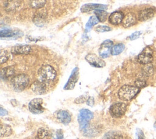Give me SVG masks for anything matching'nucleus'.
<instances>
[{
	"label": "nucleus",
	"mask_w": 156,
	"mask_h": 139,
	"mask_svg": "<svg viewBox=\"0 0 156 139\" xmlns=\"http://www.w3.org/2000/svg\"><path fill=\"white\" fill-rule=\"evenodd\" d=\"M140 91V88L136 86L125 85L121 87L118 93V97L120 99L125 101L132 99Z\"/></svg>",
	"instance_id": "f257e3e1"
},
{
	"label": "nucleus",
	"mask_w": 156,
	"mask_h": 139,
	"mask_svg": "<svg viewBox=\"0 0 156 139\" xmlns=\"http://www.w3.org/2000/svg\"><path fill=\"white\" fill-rule=\"evenodd\" d=\"M38 76L40 80L46 84L49 83L55 78L56 71L54 68L50 65H43L38 71Z\"/></svg>",
	"instance_id": "f03ea898"
},
{
	"label": "nucleus",
	"mask_w": 156,
	"mask_h": 139,
	"mask_svg": "<svg viewBox=\"0 0 156 139\" xmlns=\"http://www.w3.org/2000/svg\"><path fill=\"white\" fill-rule=\"evenodd\" d=\"M29 80V77L27 74H20L11 79V84L15 91L21 92L27 87Z\"/></svg>",
	"instance_id": "7ed1b4c3"
},
{
	"label": "nucleus",
	"mask_w": 156,
	"mask_h": 139,
	"mask_svg": "<svg viewBox=\"0 0 156 139\" xmlns=\"http://www.w3.org/2000/svg\"><path fill=\"white\" fill-rule=\"evenodd\" d=\"M93 118V113L87 109H82L79 111L77 116V121L79 124V129L81 131L90 124L91 119Z\"/></svg>",
	"instance_id": "20e7f679"
},
{
	"label": "nucleus",
	"mask_w": 156,
	"mask_h": 139,
	"mask_svg": "<svg viewBox=\"0 0 156 139\" xmlns=\"http://www.w3.org/2000/svg\"><path fill=\"white\" fill-rule=\"evenodd\" d=\"M138 62L143 65L151 63L153 60V51L149 47H146L137 56Z\"/></svg>",
	"instance_id": "39448f33"
},
{
	"label": "nucleus",
	"mask_w": 156,
	"mask_h": 139,
	"mask_svg": "<svg viewBox=\"0 0 156 139\" xmlns=\"http://www.w3.org/2000/svg\"><path fill=\"white\" fill-rule=\"evenodd\" d=\"M127 110V105L123 102H117L112 105L110 107L109 112L110 115L115 118L122 116Z\"/></svg>",
	"instance_id": "423d86ee"
},
{
	"label": "nucleus",
	"mask_w": 156,
	"mask_h": 139,
	"mask_svg": "<svg viewBox=\"0 0 156 139\" xmlns=\"http://www.w3.org/2000/svg\"><path fill=\"white\" fill-rule=\"evenodd\" d=\"M43 99L41 98H34L31 100L28 105L29 111L34 114H40L44 112V109L42 106Z\"/></svg>",
	"instance_id": "0eeeda50"
},
{
	"label": "nucleus",
	"mask_w": 156,
	"mask_h": 139,
	"mask_svg": "<svg viewBox=\"0 0 156 139\" xmlns=\"http://www.w3.org/2000/svg\"><path fill=\"white\" fill-rule=\"evenodd\" d=\"M113 41L110 40L104 41L99 49V54L102 59H105L109 57L111 54V49L113 46Z\"/></svg>",
	"instance_id": "6e6552de"
},
{
	"label": "nucleus",
	"mask_w": 156,
	"mask_h": 139,
	"mask_svg": "<svg viewBox=\"0 0 156 139\" xmlns=\"http://www.w3.org/2000/svg\"><path fill=\"white\" fill-rule=\"evenodd\" d=\"M85 60L92 66L96 68H102L105 66V62L94 54H88L85 56Z\"/></svg>",
	"instance_id": "1a4fd4ad"
},
{
	"label": "nucleus",
	"mask_w": 156,
	"mask_h": 139,
	"mask_svg": "<svg viewBox=\"0 0 156 139\" xmlns=\"http://www.w3.org/2000/svg\"><path fill=\"white\" fill-rule=\"evenodd\" d=\"M156 9L153 7H147L141 10L138 14V19L140 21H145L153 18L155 14Z\"/></svg>",
	"instance_id": "9d476101"
},
{
	"label": "nucleus",
	"mask_w": 156,
	"mask_h": 139,
	"mask_svg": "<svg viewBox=\"0 0 156 139\" xmlns=\"http://www.w3.org/2000/svg\"><path fill=\"white\" fill-rule=\"evenodd\" d=\"M57 119L63 124H68L71 121V113L66 110H60L55 113Z\"/></svg>",
	"instance_id": "9b49d317"
},
{
	"label": "nucleus",
	"mask_w": 156,
	"mask_h": 139,
	"mask_svg": "<svg viewBox=\"0 0 156 139\" xmlns=\"http://www.w3.org/2000/svg\"><path fill=\"white\" fill-rule=\"evenodd\" d=\"M47 18V12L46 11L40 10L37 12L34 18H33V22L38 27L43 26L46 22Z\"/></svg>",
	"instance_id": "f8f14e48"
},
{
	"label": "nucleus",
	"mask_w": 156,
	"mask_h": 139,
	"mask_svg": "<svg viewBox=\"0 0 156 139\" xmlns=\"http://www.w3.org/2000/svg\"><path fill=\"white\" fill-rule=\"evenodd\" d=\"M79 77V69L76 67L72 71L69 78L64 87L65 90H72L74 88Z\"/></svg>",
	"instance_id": "ddd939ff"
},
{
	"label": "nucleus",
	"mask_w": 156,
	"mask_h": 139,
	"mask_svg": "<svg viewBox=\"0 0 156 139\" xmlns=\"http://www.w3.org/2000/svg\"><path fill=\"white\" fill-rule=\"evenodd\" d=\"M23 34H20L19 30H13L9 29H5L4 30H1V38L2 39H16L19 37H21Z\"/></svg>",
	"instance_id": "4468645a"
},
{
	"label": "nucleus",
	"mask_w": 156,
	"mask_h": 139,
	"mask_svg": "<svg viewBox=\"0 0 156 139\" xmlns=\"http://www.w3.org/2000/svg\"><path fill=\"white\" fill-rule=\"evenodd\" d=\"M31 90L34 93L37 94H42L46 91V83L38 80L32 83L31 85Z\"/></svg>",
	"instance_id": "2eb2a0df"
},
{
	"label": "nucleus",
	"mask_w": 156,
	"mask_h": 139,
	"mask_svg": "<svg viewBox=\"0 0 156 139\" xmlns=\"http://www.w3.org/2000/svg\"><path fill=\"white\" fill-rule=\"evenodd\" d=\"M31 51V47L28 45H20L13 46L11 52L14 54H27Z\"/></svg>",
	"instance_id": "dca6fc26"
},
{
	"label": "nucleus",
	"mask_w": 156,
	"mask_h": 139,
	"mask_svg": "<svg viewBox=\"0 0 156 139\" xmlns=\"http://www.w3.org/2000/svg\"><path fill=\"white\" fill-rule=\"evenodd\" d=\"M124 16V14L122 12L115 11L109 15L108 21L113 25H118L122 23Z\"/></svg>",
	"instance_id": "f3484780"
},
{
	"label": "nucleus",
	"mask_w": 156,
	"mask_h": 139,
	"mask_svg": "<svg viewBox=\"0 0 156 139\" xmlns=\"http://www.w3.org/2000/svg\"><path fill=\"white\" fill-rule=\"evenodd\" d=\"M136 23V17L133 13H129L126 14L122 20V25L123 27L127 28L130 27Z\"/></svg>",
	"instance_id": "a211bd4d"
},
{
	"label": "nucleus",
	"mask_w": 156,
	"mask_h": 139,
	"mask_svg": "<svg viewBox=\"0 0 156 139\" xmlns=\"http://www.w3.org/2000/svg\"><path fill=\"white\" fill-rule=\"evenodd\" d=\"M107 8L106 5L99 4H87L82 6L81 12H88L92 10H105Z\"/></svg>",
	"instance_id": "6ab92c4d"
},
{
	"label": "nucleus",
	"mask_w": 156,
	"mask_h": 139,
	"mask_svg": "<svg viewBox=\"0 0 156 139\" xmlns=\"http://www.w3.org/2000/svg\"><path fill=\"white\" fill-rule=\"evenodd\" d=\"M83 135L87 137H94L99 135L100 131L98 127L95 126L88 125L85 129L81 130Z\"/></svg>",
	"instance_id": "aec40b11"
},
{
	"label": "nucleus",
	"mask_w": 156,
	"mask_h": 139,
	"mask_svg": "<svg viewBox=\"0 0 156 139\" xmlns=\"http://www.w3.org/2000/svg\"><path fill=\"white\" fill-rule=\"evenodd\" d=\"M15 70L13 66H7L3 68L1 70V78L3 80H8L12 79L15 76Z\"/></svg>",
	"instance_id": "412c9836"
},
{
	"label": "nucleus",
	"mask_w": 156,
	"mask_h": 139,
	"mask_svg": "<svg viewBox=\"0 0 156 139\" xmlns=\"http://www.w3.org/2000/svg\"><path fill=\"white\" fill-rule=\"evenodd\" d=\"M19 5V0H7L4 3V9L7 12H11L16 10Z\"/></svg>",
	"instance_id": "4be33fe9"
},
{
	"label": "nucleus",
	"mask_w": 156,
	"mask_h": 139,
	"mask_svg": "<svg viewBox=\"0 0 156 139\" xmlns=\"http://www.w3.org/2000/svg\"><path fill=\"white\" fill-rule=\"evenodd\" d=\"M122 137L119 131L110 130L104 134L102 139H122Z\"/></svg>",
	"instance_id": "5701e85b"
},
{
	"label": "nucleus",
	"mask_w": 156,
	"mask_h": 139,
	"mask_svg": "<svg viewBox=\"0 0 156 139\" xmlns=\"http://www.w3.org/2000/svg\"><path fill=\"white\" fill-rule=\"evenodd\" d=\"M37 137L39 139H50L51 137V134L48 129L41 127L37 130Z\"/></svg>",
	"instance_id": "b1692460"
},
{
	"label": "nucleus",
	"mask_w": 156,
	"mask_h": 139,
	"mask_svg": "<svg viewBox=\"0 0 156 139\" xmlns=\"http://www.w3.org/2000/svg\"><path fill=\"white\" fill-rule=\"evenodd\" d=\"M12 134V127L6 124H2L1 126V137H6Z\"/></svg>",
	"instance_id": "393cba45"
},
{
	"label": "nucleus",
	"mask_w": 156,
	"mask_h": 139,
	"mask_svg": "<svg viewBox=\"0 0 156 139\" xmlns=\"http://www.w3.org/2000/svg\"><path fill=\"white\" fill-rule=\"evenodd\" d=\"M46 2V0H29V5L34 9L43 8Z\"/></svg>",
	"instance_id": "a878e982"
},
{
	"label": "nucleus",
	"mask_w": 156,
	"mask_h": 139,
	"mask_svg": "<svg viewBox=\"0 0 156 139\" xmlns=\"http://www.w3.org/2000/svg\"><path fill=\"white\" fill-rule=\"evenodd\" d=\"M125 49V45L122 43H118L112 46L111 49V54L112 55H116L121 54Z\"/></svg>",
	"instance_id": "bb28decb"
},
{
	"label": "nucleus",
	"mask_w": 156,
	"mask_h": 139,
	"mask_svg": "<svg viewBox=\"0 0 156 139\" xmlns=\"http://www.w3.org/2000/svg\"><path fill=\"white\" fill-rule=\"evenodd\" d=\"M144 66L143 68V75L146 77H147L154 74V69L153 65L151 63L144 65Z\"/></svg>",
	"instance_id": "cd10ccee"
},
{
	"label": "nucleus",
	"mask_w": 156,
	"mask_h": 139,
	"mask_svg": "<svg viewBox=\"0 0 156 139\" xmlns=\"http://www.w3.org/2000/svg\"><path fill=\"white\" fill-rule=\"evenodd\" d=\"M96 16L98 18L100 22H104L107 19L108 13L104 10H97L94 11Z\"/></svg>",
	"instance_id": "c85d7f7f"
},
{
	"label": "nucleus",
	"mask_w": 156,
	"mask_h": 139,
	"mask_svg": "<svg viewBox=\"0 0 156 139\" xmlns=\"http://www.w3.org/2000/svg\"><path fill=\"white\" fill-rule=\"evenodd\" d=\"M99 20L98 19V18L96 16H91L89 18L88 22L86 24V26H85L86 30H89L92 26L97 24L99 23Z\"/></svg>",
	"instance_id": "c756f323"
},
{
	"label": "nucleus",
	"mask_w": 156,
	"mask_h": 139,
	"mask_svg": "<svg viewBox=\"0 0 156 139\" xmlns=\"http://www.w3.org/2000/svg\"><path fill=\"white\" fill-rule=\"evenodd\" d=\"M145 78H146V77L143 75L142 77H139L138 79H137L135 81V86H136V87H138L140 89L146 87L147 84H146V81Z\"/></svg>",
	"instance_id": "7c9ffc66"
},
{
	"label": "nucleus",
	"mask_w": 156,
	"mask_h": 139,
	"mask_svg": "<svg viewBox=\"0 0 156 139\" xmlns=\"http://www.w3.org/2000/svg\"><path fill=\"white\" fill-rule=\"evenodd\" d=\"M9 59V53L6 50H1L0 54V62L1 64L6 62Z\"/></svg>",
	"instance_id": "2f4dec72"
},
{
	"label": "nucleus",
	"mask_w": 156,
	"mask_h": 139,
	"mask_svg": "<svg viewBox=\"0 0 156 139\" xmlns=\"http://www.w3.org/2000/svg\"><path fill=\"white\" fill-rule=\"evenodd\" d=\"M112 30L111 27L107 26H102V25H99L98 26L96 27V30L98 32H108Z\"/></svg>",
	"instance_id": "473e14b6"
},
{
	"label": "nucleus",
	"mask_w": 156,
	"mask_h": 139,
	"mask_svg": "<svg viewBox=\"0 0 156 139\" xmlns=\"http://www.w3.org/2000/svg\"><path fill=\"white\" fill-rule=\"evenodd\" d=\"M88 97H87V96L86 95H81L80 96H79L78 98H76L74 100V102L76 104H82L85 102V101H87V99Z\"/></svg>",
	"instance_id": "72a5a7b5"
},
{
	"label": "nucleus",
	"mask_w": 156,
	"mask_h": 139,
	"mask_svg": "<svg viewBox=\"0 0 156 139\" xmlns=\"http://www.w3.org/2000/svg\"><path fill=\"white\" fill-rule=\"evenodd\" d=\"M53 139H64L63 132L62 129H58L55 132Z\"/></svg>",
	"instance_id": "f704fd0d"
},
{
	"label": "nucleus",
	"mask_w": 156,
	"mask_h": 139,
	"mask_svg": "<svg viewBox=\"0 0 156 139\" xmlns=\"http://www.w3.org/2000/svg\"><path fill=\"white\" fill-rule=\"evenodd\" d=\"M136 139H145L144 133L140 129H137L136 130Z\"/></svg>",
	"instance_id": "c9c22d12"
},
{
	"label": "nucleus",
	"mask_w": 156,
	"mask_h": 139,
	"mask_svg": "<svg viewBox=\"0 0 156 139\" xmlns=\"http://www.w3.org/2000/svg\"><path fill=\"white\" fill-rule=\"evenodd\" d=\"M141 35V31H136V32H133V34H132L129 36V39H130V40H136V39L138 38Z\"/></svg>",
	"instance_id": "e433bc0d"
},
{
	"label": "nucleus",
	"mask_w": 156,
	"mask_h": 139,
	"mask_svg": "<svg viewBox=\"0 0 156 139\" xmlns=\"http://www.w3.org/2000/svg\"><path fill=\"white\" fill-rule=\"evenodd\" d=\"M87 104L90 107H93L94 104V98L91 96H89L87 100Z\"/></svg>",
	"instance_id": "4c0bfd02"
},
{
	"label": "nucleus",
	"mask_w": 156,
	"mask_h": 139,
	"mask_svg": "<svg viewBox=\"0 0 156 139\" xmlns=\"http://www.w3.org/2000/svg\"><path fill=\"white\" fill-rule=\"evenodd\" d=\"M8 114V112L7 111V110L3 109L2 107H1L0 108V115L1 116H4V115H7Z\"/></svg>",
	"instance_id": "58836bf2"
},
{
	"label": "nucleus",
	"mask_w": 156,
	"mask_h": 139,
	"mask_svg": "<svg viewBox=\"0 0 156 139\" xmlns=\"http://www.w3.org/2000/svg\"><path fill=\"white\" fill-rule=\"evenodd\" d=\"M33 139H39V138H38V137L36 136V137H34Z\"/></svg>",
	"instance_id": "ea45409f"
}]
</instances>
